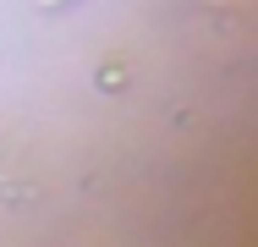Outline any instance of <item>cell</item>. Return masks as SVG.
Returning <instances> with one entry per match:
<instances>
[{"instance_id":"6da1fadb","label":"cell","mask_w":258,"mask_h":247,"mask_svg":"<svg viewBox=\"0 0 258 247\" xmlns=\"http://www.w3.org/2000/svg\"><path fill=\"white\" fill-rule=\"evenodd\" d=\"M39 6H44V11H55V6H60V0H39Z\"/></svg>"}]
</instances>
